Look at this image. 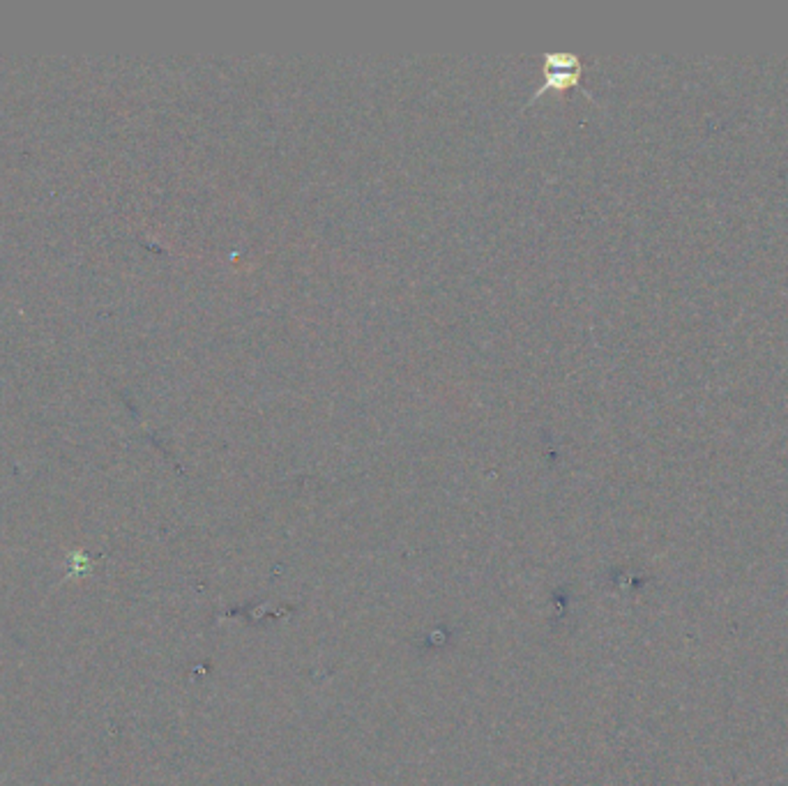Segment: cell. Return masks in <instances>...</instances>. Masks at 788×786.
<instances>
[{
  "mask_svg": "<svg viewBox=\"0 0 788 786\" xmlns=\"http://www.w3.org/2000/svg\"><path fill=\"white\" fill-rule=\"evenodd\" d=\"M581 60L574 54H547L544 56V83L537 95L547 91H567L576 86L581 79Z\"/></svg>",
  "mask_w": 788,
  "mask_h": 786,
  "instance_id": "obj_1",
  "label": "cell"
}]
</instances>
